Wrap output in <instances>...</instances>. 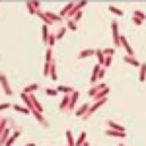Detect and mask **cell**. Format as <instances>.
<instances>
[{"mask_svg":"<svg viewBox=\"0 0 146 146\" xmlns=\"http://www.w3.org/2000/svg\"><path fill=\"white\" fill-rule=\"evenodd\" d=\"M105 101H107V98H103V100H96V101H92V103H90V107H88V111H86V115H84L82 119H84V121H86V119H90V117H92V115H94L96 111H98V109H100L101 105H105Z\"/></svg>","mask_w":146,"mask_h":146,"instance_id":"cell-1","label":"cell"},{"mask_svg":"<svg viewBox=\"0 0 146 146\" xmlns=\"http://www.w3.org/2000/svg\"><path fill=\"white\" fill-rule=\"evenodd\" d=\"M111 35H113V37H111L113 45H115L113 49L117 51V49L121 47V45H119V37H121V33H119V23H117V22H111Z\"/></svg>","mask_w":146,"mask_h":146,"instance_id":"cell-2","label":"cell"},{"mask_svg":"<svg viewBox=\"0 0 146 146\" xmlns=\"http://www.w3.org/2000/svg\"><path fill=\"white\" fill-rule=\"evenodd\" d=\"M78 100H80V92H78V90H74L72 94H70V100H68V109H66V111L74 113V109H76V103H78Z\"/></svg>","mask_w":146,"mask_h":146,"instance_id":"cell-3","label":"cell"},{"mask_svg":"<svg viewBox=\"0 0 146 146\" xmlns=\"http://www.w3.org/2000/svg\"><path fill=\"white\" fill-rule=\"evenodd\" d=\"M0 84H2V90H4L6 96H12V94H14L12 88H10V82H8V76H6L4 72H0Z\"/></svg>","mask_w":146,"mask_h":146,"instance_id":"cell-4","label":"cell"},{"mask_svg":"<svg viewBox=\"0 0 146 146\" xmlns=\"http://www.w3.org/2000/svg\"><path fill=\"white\" fill-rule=\"evenodd\" d=\"M119 45L125 49V55H127V56H133V55H135L133 47L129 45V41H127V37H125V35H121V37H119Z\"/></svg>","mask_w":146,"mask_h":146,"instance_id":"cell-5","label":"cell"},{"mask_svg":"<svg viewBox=\"0 0 146 146\" xmlns=\"http://www.w3.org/2000/svg\"><path fill=\"white\" fill-rule=\"evenodd\" d=\"M103 88H107V84H105V82H98V84H94L90 90H88V98L92 100V98H94V96H96L100 90H103Z\"/></svg>","mask_w":146,"mask_h":146,"instance_id":"cell-6","label":"cell"},{"mask_svg":"<svg viewBox=\"0 0 146 146\" xmlns=\"http://www.w3.org/2000/svg\"><path fill=\"white\" fill-rule=\"evenodd\" d=\"M90 103H92V101H84V103H82L80 107H76V109H74V117H80V119H82V117L86 115V111H88Z\"/></svg>","mask_w":146,"mask_h":146,"instance_id":"cell-7","label":"cell"},{"mask_svg":"<svg viewBox=\"0 0 146 146\" xmlns=\"http://www.w3.org/2000/svg\"><path fill=\"white\" fill-rule=\"evenodd\" d=\"M20 135H22V127H16V129L12 131L10 138L6 140V144H4V146H12V144H14V140H16V138H18V136H20Z\"/></svg>","mask_w":146,"mask_h":146,"instance_id":"cell-8","label":"cell"},{"mask_svg":"<svg viewBox=\"0 0 146 146\" xmlns=\"http://www.w3.org/2000/svg\"><path fill=\"white\" fill-rule=\"evenodd\" d=\"M105 136H115V138H127V131H111V129H107V131H105Z\"/></svg>","mask_w":146,"mask_h":146,"instance_id":"cell-9","label":"cell"},{"mask_svg":"<svg viewBox=\"0 0 146 146\" xmlns=\"http://www.w3.org/2000/svg\"><path fill=\"white\" fill-rule=\"evenodd\" d=\"M25 6H27V12H29V14H35V16H37L41 2H31V0H29V2H25Z\"/></svg>","mask_w":146,"mask_h":146,"instance_id":"cell-10","label":"cell"},{"mask_svg":"<svg viewBox=\"0 0 146 146\" xmlns=\"http://www.w3.org/2000/svg\"><path fill=\"white\" fill-rule=\"evenodd\" d=\"M105 125H107V129H111V131H127L125 127H121L119 123H115V121H111V119H107Z\"/></svg>","mask_w":146,"mask_h":146,"instance_id":"cell-11","label":"cell"},{"mask_svg":"<svg viewBox=\"0 0 146 146\" xmlns=\"http://www.w3.org/2000/svg\"><path fill=\"white\" fill-rule=\"evenodd\" d=\"M94 55H96V49H84V51H80V53H78V60L88 58V56H94Z\"/></svg>","mask_w":146,"mask_h":146,"instance_id":"cell-12","label":"cell"},{"mask_svg":"<svg viewBox=\"0 0 146 146\" xmlns=\"http://www.w3.org/2000/svg\"><path fill=\"white\" fill-rule=\"evenodd\" d=\"M55 90L58 92V94H64V96H68V94H72V92H74V88H70V86H62V84H58V86H56Z\"/></svg>","mask_w":146,"mask_h":146,"instance_id":"cell-13","label":"cell"},{"mask_svg":"<svg viewBox=\"0 0 146 146\" xmlns=\"http://www.w3.org/2000/svg\"><path fill=\"white\" fill-rule=\"evenodd\" d=\"M68 100H70V94H68V96H62V100H60V103H58V109H60L62 113L68 109Z\"/></svg>","mask_w":146,"mask_h":146,"instance_id":"cell-14","label":"cell"},{"mask_svg":"<svg viewBox=\"0 0 146 146\" xmlns=\"http://www.w3.org/2000/svg\"><path fill=\"white\" fill-rule=\"evenodd\" d=\"M123 60L127 62V64H133V66H136V68L140 66V60H136L135 56H127V55H125V58H123Z\"/></svg>","mask_w":146,"mask_h":146,"instance_id":"cell-15","label":"cell"},{"mask_svg":"<svg viewBox=\"0 0 146 146\" xmlns=\"http://www.w3.org/2000/svg\"><path fill=\"white\" fill-rule=\"evenodd\" d=\"M64 27L70 29V31H76V29H78V23L72 22V20H64Z\"/></svg>","mask_w":146,"mask_h":146,"instance_id":"cell-16","label":"cell"},{"mask_svg":"<svg viewBox=\"0 0 146 146\" xmlns=\"http://www.w3.org/2000/svg\"><path fill=\"white\" fill-rule=\"evenodd\" d=\"M94 56L98 58V64L101 66V64H103V60H105V55H103V51H101V49H96V55H94Z\"/></svg>","mask_w":146,"mask_h":146,"instance_id":"cell-17","label":"cell"},{"mask_svg":"<svg viewBox=\"0 0 146 146\" xmlns=\"http://www.w3.org/2000/svg\"><path fill=\"white\" fill-rule=\"evenodd\" d=\"M84 142H86V133L82 131V133H80V135H78V138L74 140V146H82V144H84Z\"/></svg>","mask_w":146,"mask_h":146,"instance_id":"cell-18","label":"cell"},{"mask_svg":"<svg viewBox=\"0 0 146 146\" xmlns=\"http://www.w3.org/2000/svg\"><path fill=\"white\" fill-rule=\"evenodd\" d=\"M64 35H66V27H64V23H62V25H60V27H58V29H56L55 37H56V39H62V37H64Z\"/></svg>","mask_w":146,"mask_h":146,"instance_id":"cell-19","label":"cell"},{"mask_svg":"<svg viewBox=\"0 0 146 146\" xmlns=\"http://www.w3.org/2000/svg\"><path fill=\"white\" fill-rule=\"evenodd\" d=\"M53 62V49L47 47V53H45V64H51Z\"/></svg>","mask_w":146,"mask_h":146,"instance_id":"cell-20","label":"cell"},{"mask_svg":"<svg viewBox=\"0 0 146 146\" xmlns=\"http://www.w3.org/2000/svg\"><path fill=\"white\" fill-rule=\"evenodd\" d=\"M56 76H58V72H56V64H55V62H51V72H49V78H51V80H56Z\"/></svg>","mask_w":146,"mask_h":146,"instance_id":"cell-21","label":"cell"},{"mask_svg":"<svg viewBox=\"0 0 146 146\" xmlns=\"http://www.w3.org/2000/svg\"><path fill=\"white\" fill-rule=\"evenodd\" d=\"M37 88H39L37 84H27V86L23 88V94H33V92L37 90Z\"/></svg>","mask_w":146,"mask_h":146,"instance_id":"cell-22","label":"cell"},{"mask_svg":"<svg viewBox=\"0 0 146 146\" xmlns=\"http://www.w3.org/2000/svg\"><path fill=\"white\" fill-rule=\"evenodd\" d=\"M140 72H138V80H140V84H142V82H144V72H146V64L144 62H140Z\"/></svg>","mask_w":146,"mask_h":146,"instance_id":"cell-23","label":"cell"},{"mask_svg":"<svg viewBox=\"0 0 146 146\" xmlns=\"http://www.w3.org/2000/svg\"><path fill=\"white\" fill-rule=\"evenodd\" d=\"M107 10L111 12V14H115V16H123V10L117 8V6H107Z\"/></svg>","mask_w":146,"mask_h":146,"instance_id":"cell-24","label":"cell"},{"mask_svg":"<svg viewBox=\"0 0 146 146\" xmlns=\"http://www.w3.org/2000/svg\"><path fill=\"white\" fill-rule=\"evenodd\" d=\"M66 144L68 146H74V135H72V133H70V131H66Z\"/></svg>","mask_w":146,"mask_h":146,"instance_id":"cell-25","label":"cell"},{"mask_svg":"<svg viewBox=\"0 0 146 146\" xmlns=\"http://www.w3.org/2000/svg\"><path fill=\"white\" fill-rule=\"evenodd\" d=\"M133 18H136V20H140V22H144V12L135 10V12H133Z\"/></svg>","mask_w":146,"mask_h":146,"instance_id":"cell-26","label":"cell"},{"mask_svg":"<svg viewBox=\"0 0 146 146\" xmlns=\"http://www.w3.org/2000/svg\"><path fill=\"white\" fill-rule=\"evenodd\" d=\"M16 111H20V113H23V115H29V109L27 107H22V105H12Z\"/></svg>","mask_w":146,"mask_h":146,"instance_id":"cell-27","label":"cell"},{"mask_svg":"<svg viewBox=\"0 0 146 146\" xmlns=\"http://www.w3.org/2000/svg\"><path fill=\"white\" fill-rule=\"evenodd\" d=\"M101 51H103V55H105V56H111V58H113V55L117 53V51H115L113 47H111V49H101Z\"/></svg>","mask_w":146,"mask_h":146,"instance_id":"cell-28","label":"cell"},{"mask_svg":"<svg viewBox=\"0 0 146 146\" xmlns=\"http://www.w3.org/2000/svg\"><path fill=\"white\" fill-rule=\"evenodd\" d=\"M10 107H12V103H10V101H4V103H0V113H2V111H6V109H10Z\"/></svg>","mask_w":146,"mask_h":146,"instance_id":"cell-29","label":"cell"},{"mask_svg":"<svg viewBox=\"0 0 146 146\" xmlns=\"http://www.w3.org/2000/svg\"><path fill=\"white\" fill-rule=\"evenodd\" d=\"M105 78V68H100V72H98V82H103Z\"/></svg>","mask_w":146,"mask_h":146,"instance_id":"cell-30","label":"cell"},{"mask_svg":"<svg viewBox=\"0 0 146 146\" xmlns=\"http://www.w3.org/2000/svg\"><path fill=\"white\" fill-rule=\"evenodd\" d=\"M84 6H88V2H86V0H82V2H76V10H84Z\"/></svg>","mask_w":146,"mask_h":146,"instance_id":"cell-31","label":"cell"},{"mask_svg":"<svg viewBox=\"0 0 146 146\" xmlns=\"http://www.w3.org/2000/svg\"><path fill=\"white\" fill-rule=\"evenodd\" d=\"M68 20H72V22H80V20H82V12H76V14H74L72 18H68Z\"/></svg>","mask_w":146,"mask_h":146,"instance_id":"cell-32","label":"cell"},{"mask_svg":"<svg viewBox=\"0 0 146 146\" xmlns=\"http://www.w3.org/2000/svg\"><path fill=\"white\" fill-rule=\"evenodd\" d=\"M45 94H47V96H56L58 92H56L55 88H45Z\"/></svg>","mask_w":146,"mask_h":146,"instance_id":"cell-33","label":"cell"},{"mask_svg":"<svg viewBox=\"0 0 146 146\" xmlns=\"http://www.w3.org/2000/svg\"><path fill=\"white\" fill-rule=\"evenodd\" d=\"M49 72H51V64H45L43 66V76H49Z\"/></svg>","mask_w":146,"mask_h":146,"instance_id":"cell-34","label":"cell"},{"mask_svg":"<svg viewBox=\"0 0 146 146\" xmlns=\"http://www.w3.org/2000/svg\"><path fill=\"white\" fill-rule=\"evenodd\" d=\"M133 23H135V25H142L144 22H140V20H136V18H133Z\"/></svg>","mask_w":146,"mask_h":146,"instance_id":"cell-35","label":"cell"},{"mask_svg":"<svg viewBox=\"0 0 146 146\" xmlns=\"http://www.w3.org/2000/svg\"><path fill=\"white\" fill-rule=\"evenodd\" d=\"M82 146H92V144H90V142H88V140H86V142H84V144H82Z\"/></svg>","mask_w":146,"mask_h":146,"instance_id":"cell-36","label":"cell"},{"mask_svg":"<svg viewBox=\"0 0 146 146\" xmlns=\"http://www.w3.org/2000/svg\"><path fill=\"white\" fill-rule=\"evenodd\" d=\"M117 146H125V144H117Z\"/></svg>","mask_w":146,"mask_h":146,"instance_id":"cell-37","label":"cell"}]
</instances>
